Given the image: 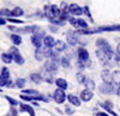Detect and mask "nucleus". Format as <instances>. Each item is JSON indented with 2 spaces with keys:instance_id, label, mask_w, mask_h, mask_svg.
<instances>
[{
  "instance_id": "f257e3e1",
  "label": "nucleus",
  "mask_w": 120,
  "mask_h": 116,
  "mask_svg": "<svg viewBox=\"0 0 120 116\" xmlns=\"http://www.w3.org/2000/svg\"><path fill=\"white\" fill-rule=\"evenodd\" d=\"M77 57H78V60H77V61H81L82 63H84L85 67H89L90 63H91L89 52L85 49L84 47H79L78 49H77Z\"/></svg>"
},
{
  "instance_id": "f03ea898",
  "label": "nucleus",
  "mask_w": 120,
  "mask_h": 116,
  "mask_svg": "<svg viewBox=\"0 0 120 116\" xmlns=\"http://www.w3.org/2000/svg\"><path fill=\"white\" fill-rule=\"evenodd\" d=\"M46 36V31L38 29L31 35V43L35 46V48H41L43 46V38Z\"/></svg>"
},
{
  "instance_id": "7ed1b4c3",
  "label": "nucleus",
  "mask_w": 120,
  "mask_h": 116,
  "mask_svg": "<svg viewBox=\"0 0 120 116\" xmlns=\"http://www.w3.org/2000/svg\"><path fill=\"white\" fill-rule=\"evenodd\" d=\"M116 89L118 86L115 84H113L112 81L111 83H102L101 85L98 86V91L103 93V95H113V93H116Z\"/></svg>"
},
{
  "instance_id": "20e7f679",
  "label": "nucleus",
  "mask_w": 120,
  "mask_h": 116,
  "mask_svg": "<svg viewBox=\"0 0 120 116\" xmlns=\"http://www.w3.org/2000/svg\"><path fill=\"white\" fill-rule=\"evenodd\" d=\"M67 22L71 24L73 28H76V29H88V28H89L88 23L84 21V19L79 18V17L77 18V17H75V16H72V14L68 17Z\"/></svg>"
},
{
  "instance_id": "39448f33",
  "label": "nucleus",
  "mask_w": 120,
  "mask_h": 116,
  "mask_svg": "<svg viewBox=\"0 0 120 116\" xmlns=\"http://www.w3.org/2000/svg\"><path fill=\"white\" fill-rule=\"evenodd\" d=\"M60 66V59H48L45 63V70L48 73H54Z\"/></svg>"
},
{
  "instance_id": "423d86ee",
  "label": "nucleus",
  "mask_w": 120,
  "mask_h": 116,
  "mask_svg": "<svg viewBox=\"0 0 120 116\" xmlns=\"http://www.w3.org/2000/svg\"><path fill=\"white\" fill-rule=\"evenodd\" d=\"M79 36L78 35L77 30H68L67 34H66V41H67V44H70L71 47H75L79 43Z\"/></svg>"
},
{
  "instance_id": "0eeeda50",
  "label": "nucleus",
  "mask_w": 120,
  "mask_h": 116,
  "mask_svg": "<svg viewBox=\"0 0 120 116\" xmlns=\"http://www.w3.org/2000/svg\"><path fill=\"white\" fill-rule=\"evenodd\" d=\"M96 47L98 48V49H101L106 53H113V48L112 46L109 44V42L107 40H105V38H97L96 40Z\"/></svg>"
},
{
  "instance_id": "6e6552de",
  "label": "nucleus",
  "mask_w": 120,
  "mask_h": 116,
  "mask_svg": "<svg viewBox=\"0 0 120 116\" xmlns=\"http://www.w3.org/2000/svg\"><path fill=\"white\" fill-rule=\"evenodd\" d=\"M53 99L58 103V104H63L66 99H67V95L65 93V90H63V89H56L55 91H54V93H53Z\"/></svg>"
},
{
  "instance_id": "1a4fd4ad",
  "label": "nucleus",
  "mask_w": 120,
  "mask_h": 116,
  "mask_svg": "<svg viewBox=\"0 0 120 116\" xmlns=\"http://www.w3.org/2000/svg\"><path fill=\"white\" fill-rule=\"evenodd\" d=\"M10 53L12 54L13 61H15L16 63H18V65H23V63H24V59H23V56L21 55V53H19V50H18L17 47L10 48Z\"/></svg>"
},
{
  "instance_id": "9d476101",
  "label": "nucleus",
  "mask_w": 120,
  "mask_h": 116,
  "mask_svg": "<svg viewBox=\"0 0 120 116\" xmlns=\"http://www.w3.org/2000/svg\"><path fill=\"white\" fill-rule=\"evenodd\" d=\"M98 105H100V107H101L106 112H108L109 115H112V116H119V115L113 110V104H112V102L106 101V102H103V103H98Z\"/></svg>"
},
{
  "instance_id": "9b49d317",
  "label": "nucleus",
  "mask_w": 120,
  "mask_h": 116,
  "mask_svg": "<svg viewBox=\"0 0 120 116\" xmlns=\"http://www.w3.org/2000/svg\"><path fill=\"white\" fill-rule=\"evenodd\" d=\"M8 80H10V71L7 70V67H3L1 73H0V86H5Z\"/></svg>"
},
{
  "instance_id": "f8f14e48",
  "label": "nucleus",
  "mask_w": 120,
  "mask_h": 116,
  "mask_svg": "<svg viewBox=\"0 0 120 116\" xmlns=\"http://www.w3.org/2000/svg\"><path fill=\"white\" fill-rule=\"evenodd\" d=\"M79 98H81L83 102H89L94 98V93H93V90H89V89H85L83 91H81L79 93Z\"/></svg>"
},
{
  "instance_id": "ddd939ff",
  "label": "nucleus",
  "mask_w": 120,
  "mask_h": 116,
  "mask_svg": "<svg viewBox=\"0 0 120 116\" xmlns=\"http://www.w3.org/2000/svg\"><path fill=\"white\" fill-rule=\"evenodd\" d=\"M70 13H71L72 16H75V17L82 16V14H84L83 7H81V6L77 5V4H71V5H70Z\"/></svg>"
},
{
  "instance_id": "4468645a",
  "label": "nucleus",
  "mask_w": 120,
  "mask_h": 116,
  "mask_svg": "<svg viewBox=\"0 0 120 116\" xmlns=\"http://www.w3.org/2000/svg\"><path fill=\"white\" fill-rule=\"evenodd\" d=\"M67 101L73 107H81V104H82V99L79 97H77L76 95H71V93L67 95Z\"/></svg>"
},
{
  "instance_id": "2eb2a0df",
  "label": "nucleus",
  "mask_w": 120,
  "mask_h": 116,
  "mask_svg": "<svg viewBox=\"0 0 120 116\" xmlns=\"http://www.w3.org/2000/svg\"><path fill=\"white\" fill-rule=\"evenodd\" d=\"M55 42H56L55 38L52 35H46L45 38H43V46L45 47H48V48H54Z\"/></svg>"
},
{
  "instance_id": "dca6fc26",
  "label": "nucleus",
  "mask_w": 120,
  "mask_h": 116,
  "mask_svg": "<svg viewBox=\"0 0 120 116\" xmlns=\"http://www.w3.org/2000/svg\"><path fill=\"white\" fill-rule=\"evenodd\" d=\"M19 110H21L22 112H24V111L29 112L30 116H36V115H35V110L33 109L31 105H29V104H25V103L19 104Z\"/></svg>"
},
{
  "instance_id": "f3484780",
  "label": "nucleus",
  "mask_w": 120,
  "mask_h": 116,
  "mask_svg": "<svg viewBox=\"0 0 120 116\" xmlns=\"http://www.w3.org/2000/svg\"><path fill=\"white\" fill-rule=\"evenodd\" d=\"M101 78H102V80H103L105 83H111V81H112V72L109 71L108 68L103 70V71L101 72Z\"/></svg>"
},
{
  "instance_id": "a211bd4d",
  "label": "nucleus",
  "mask_w": 120,
  "mask_h": 116,
  "mask_svg": "<svg viewBox=\"0 0 120 116\" xmlns=\"http://www.w3.org/2000/svg\"><path fill=\"white\" fill-rule=\"evenodd\" d=\"M54 48H55V50H56V52L61 53V52H65V50L67 49V44H66L64 41H60V40H59V41L55 42Z\"/></svg>"
},
{
  "instance_id": "6ab92c4d",
  "label": "nucleus",
  "mask_w": 120,
  "mask_h": 116,
  "mask_svg": "<svg viewBox=\"0 0 120 116\" xmlns=\"http://www.w3.org/2000/svg\"><path fill=\"white\" fill-rule=\"evenodd\" d=\"M55 85L58 86L59 89H63V90H66L68 88V84H67V81L64 78H58L55 80Z\"/></svg>"
},
{
  "instance_id": "aec40b11",
  "label": "nucleus",
  "mask_w": 120,
  "mask_h": 116,
  "mask_svg": "<svg viewBox=\"0 0 120 116\" xmlns=\"http://www.w3.org/2000/svg\"><path fill=\"white\" fill-rule=\"evenodd\" d=\"M35 57H36V60L38 61H41L45 59V49L41 47V48H36V50H35Z\"/></svg>"
},
{
  "instance_id": "412c9836",
  "label": "nucleus",
  "mask_w": 120,
  "mask_h": 116,
  "mask_svg": "<svg viewBox=\"0 0 120 116\" xmlns=\"http://www.w3.org/2000/svg\"><path fill=\"white\" fill-rule=\"evenodd\" d=\"M112 83L115 84L118 88H119V85H120V71L112 72Z\"/></svg>"
},
{
  "instance_id": "4be33fe9",
  "label": "nucleus",
  "mask_w": 120,
  "mask_h": 116,
  "mask_svg": "<svg viewBox=\"0 0 120 116\" xmlns=\"http://www.w3.org/2000/svg\"><path fill=\"white\" fill-rule=\"evenodd\" d=\"M30 80L34 81L35 84H40L41 81H43V77L40 73H33L31 75H30Z\"/></svg>"
},
{
  "instance_id": "5701e85b",
  "label": "nucleus",
  "mask_w": 120,
  "mask_h": 116,
  "mask_svg": "<svg viewBox=\"0 0 120 116\" xmlns=\"http://www.w3.org/2000/svg\"><path fill=\"white\" fill-rule=\"evenodd\" d=\"M24 14V10L22 7H15L13 10H11V17H22Z\"/></svg>"
},
{
  "instance_id": "b1692460",
  "label": "nucleus",
  "mask_w": 120,
  "mask_h": 116,
  "mask_svg": "<svg viewBox=\"0 0 120 116\" xmlns=\"http://www.w3.org/2000/svg\"><path fill=\"white\" fill-rule=\"evenodd\" d=\"M11 41L15 46H19V44H22L23 40H22V36L21 35H18V34H12L11 35Z\"/></svg>"
},
{
  "instance_id": "393cba45",
  "label": "nucleus",
  "mask_w": 120,
  "mask_h": 116,
  "mask_svg": "<svg viewBox=\"0 0 120 116\" xmlns=\"http://www.w3.org/2000/svg\"><path fill=\"white\" fill-rule=\"evenodd\" d=\"M1 60L5 63H11L13 61V56H12L11 53H3L1 54Z\"/></svg>"
},
{
  "instance_id": "a878e982",
  "label": "nucleus",
  "mask_w": 120,
  "mask_h": 116,
  "mask_svg": "<svg viewBox=\"0 0 120 116\" xmlns=\"http://www.w3.org/2000/svg\"><path fill=\"white\" fill-rule=\"evenodd\" d=\"M60 65H61L64 68H70L71 67V63H70V60L67 56H61L60 57Z\"/></svg>"
},
{
  "instance_id": "bb28decb",
  "label": "nucleus",
  "mask_w": 120,
  "mask_h": 116,
  "mask_svg": "<svg viewBox=\"0 0 120 116\" xmlns=\"http://www.w3.org/2000/svg\"><path fill=\"white\" fill-rule=\"evenodd\" d=\"M76 77H77V80H78V83L79 84H85V81H86V77L83 74V73H81V72H78L77 74H76Z\"/></svg>"
},
{
  "instance_id": "cd10ccee",
  "label": "nucleus",
  "mask_w": 120,
  "mask_h": 116,
  "mask_svg": "<svg viewBox=\"0 0 120 116\" xmlns=\"http://www.w3.org/2000/svg\"><path fill=\"white\" fill-rule=\"evenodd\" d=\"M83 12H84V14L89 18V21L91 22V23H94V19H93V16H91V12H90V8L88 7V6H84L83 7Z\"/></svg>"
},
{
  "instance_id": "c85d7f7f",
  "label": "nucleus",
  "mask_w": 120,
  "mask_h": 116,
  "mask_svg": "<svg viewBox=\"0 0 120 116\" xmlns=\"http://www.w3.org/2000/svg\"><path fill=\"white\" fill-rule=\"evenodd\" d=\"M23 93H25V95H30V96H38V95H41L37 90H34V89H26V90H23Z\"/></svg>"
},
{
  "instance_id": "c756f323",
  "label": "nucleus",
  "mask_w": 120,
  "mask_h": 116,
  "mask_svg": "<svg viewBox=\"0 0 120 116\" xmlns=\"http://www.w3.org/2000/svg\"><path fill=\"white\" fill-rule=\"evenodd\" d=\"M115 63L118 65V66H120V43L118 44V47H116V50H115Z\"/></svg>"
},
{
  "instance_id": "7c9ffc66",
  "label": "nucleus",
  "mask_w": 120,
  "mask_h": 116,
  "mask_svg": "<svg viewBox=\"0 0 120 116\" xmlns=\"http://www.w3.org/2000/svg\"><path fill=\"white\" fill-rule=\"evenodd\" d=\"M84 85H85V88L89 89V90H94L95 89V83H94L93 79H86V81H85Z\"/></svg>"
},
{
  "instance_id": "2f4dec72",
  "label": "nucleus",
  "mask_w": 120,
  "mask_h": 116,
  "mask_svg": "<svg viewBox=\"0 0 120 116\" xmlns=\"http://www.w3.org/2000/svg\"><path fill=\"white\" fill-rule=\"evenodd\" d=\"M24 85H25V79L19 78V79H17V80H16V88L23 89V88H24Z\"/></svg>"
},
{
  "instance_id": "473e14b6",
  "label": "nucleus",
  "mask_w": 120,
  "mask_h": 116,
  "mask_svg": "<svg viewBox=\"0 0 120 116\" xmlns=\"http://www.w3.org/2000/svg\"><path fill=\"white\" fill-rule=\"evenodd\" d=\"M0 16H1V17H11V10L1 8V10H0Z\"/></svg>"
},
{
  "instance_id": "72a5a7b5",
  "label": "nucleus",
  "mask_w": 120,
  "mask_h": 116,
  "mask_svg": "<svg viewBox=\"0 0 120 116\" xmlns=\"http://www.w3.org/2000/svg\"><path fill=\"white\" fill-rule=\"evenodd\" d=\"M7 21L11 22V23H13V24H23V23H24L23 21H21V19H16V17H8Z\"/></svg>"
},
{
  "instance_id": "f704fd0d",
  "label": "nucleus",
  "mask_w": 120,
  "mask_h": 116,
  "mask_svg": "<svg viewBox=\"0 0 120 116\" xmlns=\"http://www.w3.org/2000/svg\"><path fill=\"white\" fill-rule=\"evenodd\" d=\"M65 112H66V115H73L75 114V109L71 108L70 105H65Z\"/></svg>"
},
{
  "instance_id": "c9c22d12",
  "label": "nucleus",
  "mask_w": 120,
  "mask_h": 116,
  "mask_svg": "<svg viewBox=\"0 0 120 116\" xmlns=\"http://www.w3.org/2000/svg\"><path fill=\"white\" fill-rule=\"evenodd\" d=\"M6 99H7V102L11 104V105H13V107H16V105H18V102L16 101V99H13V98H11L10 96H6Z\"/></svg>"
},
{
  "instance_id": "e433bc0d",
  "label": "nucleus",
  "mask_w": 120,
  "mask_h": 116,
  "mask_svg": "<svg viewBox=\"0 0 120 116\" xmlns=\"http://www.w3.org/2000/svg\"><path fill=\"white\" fill-rule=\"evenodd\" d=\"M5 86H7L8 89H12V88H16V83H13L11 79H10V80L6 83V85H5Z\"/></svg>"
},
{
  "instance_id": "4c0bfd02",
  "label": "nucleus",
  "mask_w": 120,
  "mask_h": 116,
  "mask_svg": "<svg viewBox=\"0 0 120 116\" xmlns=\"http://www.w3.org/2000/svg\"><path fill=\"white\" fill-rule=\"evenodd\" d=\"M95 115H96V116H109L108 112H106V111H105V112H103V111H97Z\"/></svg>"
},
{
  "instance_id": "58836bf2",
  "label": "nucleus",
  "mask_w": 120,
  "mask_h": 116,
  "mask_svg": "<svg viewBox=\"0 0 120 116\" xmlns=\"http://www.w3.org/2000/svg\"><path fill=\"white\" fill-rule=\"evenodd\" d=\"M7 22V19H5V17H1L0 16V25H5Z\"/></svg>"
},
{
  "instance_id": "ea45409f",
  "label": "nucleus",
  "mask_w": 120,
  "mask_h": 116,
  "mask_svg": "<svg viewBox=\"0 0 120 116\" xmlns=\"http://www.w3.org/2000/svg\"><path fill=\"white\" fill-rule=\"evenodd\" d=\"M10 114H11V116H17V111H16V109H15L13 105L11 107V111H10Z\"/></svg>"
},
{
  "instance_id": "a19ab883",
  "label": "nucleus",
  "mask_w": 120,
  "mask_h": 116,
  "mask_svg": "<svg viewBox=\"0 0 120 116\" xmlns=\"http://www.w3.org/2000/svg\"><path fill=\"white\" fill-rule=\"evenodd\" d=\"M8 30H11V31H17V28L13 26V25H8Z\"/></svg>"
},
{
  "instance_id": "79ce46f5",
  "label": "nucleus",
  "mask_w": 120,
  "mask_h": 116,
  "mask_svg": "<svg viewBox=\"0 0 120 116\" xmlns=\"http://www.w3.org/2000/svg\"><path fill=\"white\" fill-rule=\"evenodd\" d=\"M116 95H118V96H120V85H119V88L116 89Z\"/></svg>"
},
{
  "instance_id": "37998d69",
  "label": "nucleus",
  "mask_w": 120,
  "mask_h": 116,
  "mask_svg": "<svg viewBox=\"0 0 120 116\" xmlns=\"http://www.w3.org/2000/svg\"><path fill=\"white\" fill-rule=\"evenodd\" d=\"M0 92H1V89H0Z\"/></svg>"
}]
</instances>
